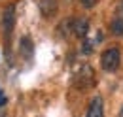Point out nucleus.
Wrapping results in <instances>:
<instances>
[{"instance_id": "nucleus-1", "label": "nucleus", "mask_w": 123, "mask_h": 117, "mask_svg": "<svg viewBox=\"0 0 123 117\" xmlns=\"http://www.w3.org/2000/svg\"><path fill=\"white\" fill-rule=\"evenodd\" d=\"M119 62H121V51H119V47H108L106 51L102 53V57H100L102 70H106V72L117 70Z\"/></svg>"}, {"instance_id": "nucleus-2", "label": "nucleus", "mask_w": 123, "mask_h": 117, "mask_svg": "<svg viewBox=\"0 0 123 117\" xmlns=\"http://www.w3.org/2000/svg\"><path fill=\"white\" fill-rule=\"evenodd\" d=\"M13 25H15V10H13V6H8L2 13V30L6 34H10L13 30Z\"/></svg>"}, {"instance_id": "nucleus-3", "label": "nucleus", "mask_w": 123, "mask_h": 117, "mask_svg": "<svg viewBox=\"0 0 123 117\" xmlns=\"http://www.w3.org/2000/svg\"><path fill=\"white\" fill-rule=\"evenodd\" d=\"M87 117H104V104H102L100 96H95L91 102H89Z\"/></svg>"}, {"instance_id": "nucleus-4", "label": "nucleus", "mask_w": 123, "mask_h": 117, "mask_svg": "<svg viewBox=\"0 0 123 117\" xmlns=\"http://www.w3.org/2000/svg\"><path fill=\"white\" fill-rule=\"evenodd\" d=\"M72 30H74V34H76L78 38H83L85 40L87 30H89V21L87 19H74L72 21Z\"/></svg>"}, {"instance_id": "nucleus-5", "label": "nucleus", "mask_w": 123, "mask_h": 117, "mask_svg": "<svg viewBox=\"0 0 123 117\" xmlns=\"http://www.w3.org/2000/svg\"><path fill=\"white\" fill-rule=\"evenodd\" d=\"M40 12L44 17H53L57 12V0H42L40 2Z\"/></svg>"}, {"instance_id": "nucleus-6", "label": "nucleus", "mask_w": 123, "mask_h": 117, "mask_svg": "<svg viewBox=\"0 0 123 117\" xmlns=\"http://www.w3.org/2000/svg\"><path fill=\"white\" fill-rule=\"evenodd\" d=\"M32 53H34V47H32V42L29 36H23V40H21V55L27 58L32 57Z\"/></svg>"}, {"instance_id": "nucleus-7", "label": "nucleus", "mask_w": 123, "mask_h": 117, "mask_svg": "<svg viewBox=\"0 0 123 117\" xmlns=\"http://www.w3.org/2000/svg\"><path fill=\"white\" fill-rule=\"evenodd\" d=\"M110 30H112V34H116V36H123V21L121 19H114L112 25H110Z\"/></svg>"}, {"instance_id": "nucleus-8", "label": "nucleus", "mask_w": 123, "mask_h": 117, "mask_svg": "<svg viewBox=\"0 0 123 117\" xmlns=\"http://www.w3.org/2000/svg\"><path fill=\"white\" fill-rule=\"evenodd\" d=\"M81 51H83V55H91L93 53V42L91 40H83V45H81Z\"/></svg>"}, {"instance_id": "nucleus-9", "label": "nucleus", "mask_w": 123, "mask_h": 117, "mask_svg": "<svg viewBox=\"0 0 123 117\" xmlns=\"http://www.w3.org/2000/svg\"><path fill=\"white\" fill-rule=\"evenodd\" d=\"M95 2H97V0H81V6L87 8V10H91L93 6H95Z\"/></svg>"}, {"instance_id": "nucleus-10", "label": "nucleus", "mask_w": 123, "mask_h": 117, "mask_svg": "<svg viewBox=\"0 0 123 117\" xmlns=\"http://www.w3.org/2000/svg\"><path fill=\"white\" fill-rule=\"evenodd\" d=\"M6 102H8V98H6V94H4L2 91H0V108H2V106H4Z\"/></svg>"}, {"instance_id": "nucleus-11", "label": "nucleus", "mask_w": 123, "mask_h": 117, "mask_svg": "<svg viewBox=\"0 0 123 117\" xmlns=\"http://www.w3.org/2000/svg\"><path fill=\"white\" fill-rule=\"evenodd\" d=\"M95 42H97V44H100V42H102V32H97V38H95Z\"/></svg>"}, {"instance_id": "nucleus-12", "label": "nucleus", "mask_w": 123, "mask_h": 117, "mask_svg": "<svg viewBox=\"0 0 123 117\" xmlns=\"http://www.w3.org/2000/svg\"><path fill=\"white\" fill-rule=\"evenodd\" d=\"M119 117H123V108H121V111H119Z\"/></svg>"}]
</instances>
